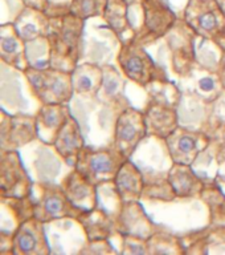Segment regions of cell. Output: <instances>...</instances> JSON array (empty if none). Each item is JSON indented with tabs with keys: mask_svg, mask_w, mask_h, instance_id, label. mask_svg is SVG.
Listing matches in <instances>:
<instances>
[{
	"mask_svg": "<svg viewBox=\"0 0 225 255\" xmlns=\"http://www.w3.org/2000/svg\"><path fill=\"white\" fill-rule=\"evenodd\" d=\"M210 138L224 139L225 137V91L218 99L211 101L208 124L204 130Z\"/></svg>",
	"mask_w": 225,
	"mask_h": 255,
	"instance_id": "45",
	"label": "cell"
},
{
	"mask_svg": "<svg viewBox=\"0 0 225 255\" xmlns=\"http://www.w3.org/2000/svg\"><path fill=\"white\" fill-rule=\"evenodd\" d=\"M218 75L220 77V81H222L223 87L225 89V51L223 53V57L220 60V64H219V68H218Z\"/></svg>",
	"mask_w": 225,
	"mask_h": 255,
	"instance_id": "55",
	"label": "cell"
},
{
	"mask_svg": "<svg viewBox=\"0 0 225 255\" xmlns=\"http://www.w3.org/2000/svg\"><path fill=\"white\" fill-rule=\"evenodd\" d=\"M141 202L156 226L180 238L211 225L210 209L202 197L141 199Z\"/></svg>",
	"mask_w": 225,
	"mask_h": 255,
	"instance_id": "1",
	"label": "cell"
},
{
	"mask_svg": "<svg viewBox=\"0 0 225 255\" xmlns=\"http://www.w3.org/2000/svg\"><path fill=\"white\" fill-rule=\"evenodd\" d=\"M114 181L125 203L138 202L142 199L145 177L141 169L130 158L126 159L121 166Z\"/></svg>",
	"mask_w": 225,
	"mask_h": 255,
	"instance_id": "32",
	"label": "cell"
},
{
	"mask_svg": "<svg viewBox=\"0 0 225 255\" xmlns=\"http://www.w3.org/2000/svg\"><path fill=\"white\" fill-rule=\"evenodd\" d=\"M75 95L97 96L103 81V69L93 63H79L72 72Z\"/></svg>",
	"mask_w": 225,
	"mask_h": 255,
	"instance_id": "34",
	"label": "cell"
},
{
	"mask_svg": "<svg viewBox=\"0 0 225 255\" xmlns=\"http://www.w3.org/2000/svg\"><path fill=\"white\" fill-rule=\"evenodd\" d=\"M202 199L210 209L211 226L225 227V191L218 182L207 183Z\"/></svg>",
	"mask_w": 225,
	"mask_h": 255,
	"instance_id": "39",
	"label": "cell"
},
{
	"mask_svg": "<svg viewBox=\"0 0 225 255\" xmlns=\"http://www.w3.org/2000/svg\"><path fill=\"white\" fill-rule=\"evenodd\" d=\"M25 7L35 8V9H40V11H44L47 9L48 7V0H23Z\"/></svg>",
	"mask_w": 225,
	"mask_h": 255,
	"instance_id": "54",
	"label": "cell"
},
{
	"mask_svg": "<svg viewBox=\"0 0 225 255\" xmlns=\"http://www.w3.org/2000/svg\"><path fill=\"white\" fill-rule=\"evenodd\" d=\"M222 143L223 139L211 138L208 146L198 155V158L191 165L206 185L216 182L219 171V150Z\"/></svg>",
	"mask_w": 225,
	"mask_h": 255,
	"instance_id": "38",
	"label": "cell"
},
{
	"mask_svg": "<svg viewBox=\"0 0 225 255\" xmlns=\"http://www.w3.org/2000/svg\"><path fill=\"white\" fill-rule=\"evenodd\" d=\"M145 31L135 37L143 47H150L170 32L179 16L170 5V0H143Z\"/></svg>",
	"mask_w": 225,
	"mask_h": 255,
	"instance_id": "15",
	"label": "cell"
},
{
	"mask_svg": "<svg viewBox=\"0 0 225 255\" xmlns=\"http://www.w3.org/2000/svg\"><path fill=\"white\" fill-rule=\"evenodd\" d=\"M147 247H149V254L151 255L186 254L182 238L160 227H158V230L147 239Z\"/></svg>",
	"mask_w": 225,
	"mask_h": 255,
	"instance_id": "40",
	"label": "cell"
},
{
	"mask_svg": "<svg viewBox=\"0 0 225 255\" xmlns=\"http://www.w3.org/2000/svg\"><path fill=\"white\" fill-rule=\"evenodd\" d=\"M78 219L85 227L89 241L109 239L115 231L114 219L98 207H95L93 210L83 211Z\"/></svg>",
	"mask_w": 225,
	"mask_h": 255,
	"instance_id": "37",
	"label": "cell"
},
{
	"mask_svg": "<svg viewBox=\"0 0 225 255\" xmlns=\"http://www.w3.org/2000/svg\"><path fill=\"white\" fill-rule=\"evenodd\" d=\"M19 151L33 182L60 185L64 177L73 169L53 143L45 142L41 138L33 139Z\"/></svg>",
	"mask_w": 225,
	"mask_h": 255,
	"instance_id": "5",
	"label": "cell"
},
{
	"mask_svg": "<svg viewBox=\"0 0 225 255\" xmlns=\"http://www.w3.org/2000/svg\"><path fill=\"white\" fill-rule=\"evenodd\" d=\"M129 5H131V4H141L143 3V0H125Z\"/></svg>",
	"mask_w": 225,
	"mask_h": 255,
	"instance_id": "56",
	"label": "cell"
},
{
	"mask_svg": "<svg viewBox=\"0 0 225 255\" xmlns=\"http://www.w3.org/2000/svg\"><path fill=\"white\" fill-rule=\"evenodd\" d=\"M186 254H225V227L208 226L182 237Z\"/></svg>",
	"mask_w": 225,
	"mask_h": 255,
	"instance_id": "26",
	"label": "cell"
},
{
	"mask_svg": "<svg viewBox=\"0 0 225 255\" xmlns=\"http://www.w3.org/2000/svg\"><path fill=\"white\" fill-rule=\"evenodd\" d=\"M71 115V108L67 104H43L36 115L39 138L48 143H53Z\"/></svg>",
	"mask_w": 225,
	"mask_h": 255,
	"instance_id": "30",
	"label": "cell"
},
{
	"mask_svg": "<svg viewBox=\"0 0 225 255\" xmlns=\"http://www.w3.org/2000/svg\"><path fill=\"white\" fill-rule=\"evenodd\" d=\"M25 75L43 104H67L75 96L72 73L59 71L55 68L36 69L27 68Z\"/></svg>",
	"mask_w": 225,
	"mask_h": 255,
	"instance_id": "12",
	"label": "cell"
},
{
	"mask_svg": "<svg viewBox=\"0 0 225 255\" xmlns=\"http://www.w3.org/2000/svg\"><path fill=\"white\" fill-rule=\"evenodd\" d=\"M118 68L127 79L141 87H147L156 80H168L170 76L150 55V52L135 40L123 43L118 56Z\"/></svg>",
	"mask_w": 225,
	"mask_h": 255,
	"instance_id": "8",
	"label": "cell"
},
{
	"mask_svg": "<svg viewBox=\"0 0 225 255\" xmlns=\"http://www.w3.org/2000/svg\"><path fill=\"white\" fill-rule=\"evenodd\" d=\"M130 159L141 169L145 183L168 179L171 167L175 163L166 139L149 134L139 142Z\"/></svg>",
	"mask_w": 225,
	"mask_h": 255,
	"instance_id": "9",
	"label": "cell"
},
{
	"mask_svg": "<svg viewBox=\"0 0 225 255\" xmlns=\"http://www.w3.org/2000/svg\"><path fill=\"white\" fill-rule=\"evenodd\" d=\"M168 181L174 187L176 195L182 198L202 197L206 187L204 181L196 174L192 166L184 163H174L168 174Z\"/></svg>",
	"mask_w": 225,
	"mask_h": 255,
	"instance_id": "33",
	"label": "cell"
},
{
	"mask_svg": "<svg viewBox=\"0 0 225 255\" xmlns=\"http://www.w3.org/2000/svg\"><path fill=\"white\" fill-rule=\"evenodd\" d=\"M72 0H48V7L45 9L49 17H57V16L71 13Z\"/></svg>",
	"mask_w": 225,
	"mask_h": 255,
	"instance_id": "51",
	"label": "cell"
},
{
	"mask_svg": "<svg viewBox=\"0 0 225 255\" xmlns=\"http://www.w3.org/2000/svg\"><path fill=\"white\" fill-rule=\"evenodd\" d=\"M27 59L29 67L36 69L51 68V43L47 36H40L37 39L25 43Z\"/></svg>",
	"mask_w": 225,
	"mask_h": 255,
	"instance_id": "44",
	"label": "cell"
},
{
	"mask_svg": "<svg viewBox=\"0 0 225 255\" xmlns=\"http://www.w3.org/2000/svg\"><path fill=\"white\" fill-rule=\"evenodd\" d=\"M122 45V40L119 39V36L111 29L103 17L86 20L79 63L98 64L101 67H118V56Z\"/></svg>",
	"mask_w": 225,
	"mask_h": 255,
	"instance_id": "6",
	"label": "cell"
},
{
	"mask_svg": "<svg viewBox=\"0 0 225 255\" xmlns=\"http://www.w3.org/2000/svg\"><path fill=\"white\" fill-rule=\"evenodd\" d=\"M176 84L182 91L191 92L206 101H214L225 91L218 72L210 71L199 64H195L190 75L178 80Z\"/></svg>",
	"mask_w": 225,
	"mask_h": 255,
	"instance_id": "22",
	"label": "cell"
},
{
	"mask_svg": "<svg viewBox=\"0 0 225 255\" xmlns=\"http://www.w3.org/2000/svg\"><path fill=\"white\" fill-rule=\"evenodd\" d=\"M166 142L175 163L192 165L198 155L208 146L211 138L203 131L179 127L167 137Z\"/></svg>",
	"mask_w": 225,
	"mask_h": 255,
	"instance_id": "19",
	"label": "cell"
},
{
	"mask_svg": "<svg viewBox=\"0 0 225 255\" xmlns=\"http://www.w3.org/2000/svg\"><path fill=\"white\" fill-rule=\"evenodd\" d=\"M107 0H72L71 12L82 20L102 17L106 9Z\"/></svg>",
	"mask_w": 225,
	"mask_h": 255,
	"instance_id": "46",
	"label": "cell"
},
{
	"mask_svg": "<svg viewBox=\"0 0 225 255\" xmlns=\"http://www.w3.org/2000/svg\"><path fill=\"white\" fill-rule=\"evenodd\" d=\"M129 8L130 5L125 0H107L106 9L102 16L122 43H129L135 39V32L129 17Z\"/></svg>",
	"mask_w": 225,
	"mask_h": 255,
	"instance_id": "36",
	"label": "cell"
},
{
	"mask_svg": "<svg viewBox=\"0 0 225 255\" xmlns=\"http://www.w3.org/2000/svg\"><path fill=\"white\" fill-rule=\"evenodd\" d=\"M122 254H149L147 239L134 237V235L123 234Z\"/></svg>",
	"mask_w": 225,
	"mask_h": 255,
	"instance_id": "49",
	"label": "cell"
},
{
	"mask_svg": "<svg viewBox=\"0 0 225 255\" xmlns=\"http://www.w3.org/2000/svg\"><path fill=\"white\" fill-rule=\"evenodd\" d=\"M36 138V116L9 115L0 109V151L19 150Z\"/></svg>",
	"mask_w": 225,
	"mask_h": 255,
	"instance_id": "17",
	"label": "cell"
},
{
	"mask_svg": "<svg viewBox=\"0 0 225 255\" xmlns=\"http://www.w3.org/2000/svg\"><path fill=\"white\" fill-rule=\"evenodd\" d=\"M16 31L23 37V40L31 41L40 36H47L49 31V16L44 11L35 8L25 7L24 11L13 21Z\"/></svg>",
	"mask_w": 225,
	"mask_h": 255,
	"instance_id": "35",
	"label": "cell"
},
{
	"mask_svg": "<svg viewBox=\"0 0 225 255\" xmlns=\"http://www.w3.org/2000/svg\"><path fill=\"white\" fill-rule=\"evenodd\" d=\"M103 81L97 97L105 103L110 104L114 108L123 112L130 108V103L126 96V87L129 79L123 72L115 65H103Z\"/></svg>",
	"mask_w": 225,
	"mask_h": 255,
	"instance_id": "25",
	"label": "cell"
},
{
	"mask_svg": "<svg viewBox=\"0 0 225 255\" xmlns=\"http://www.w3.org/2000/svg\"><path fill=\"white\" fill-rule=\"evenodd\" d=\"M53 145L59 150V153L63 155L71 166L75 167L77 159H78L79 151L85 146V138H83L82 130L77 120L73 116H69L67 123L64 124L61 130L53 141Z\"/></svg>",
	"mask_w": 225,
	"mask_h": 255,
	"instance_id": "31",
	"label": "cell"
},
{
	"mask_svg": "<svg viewBox=\"0 0 225 255\" xmlns=\"http://www.w3.org/2000/svg\"><path fill=\"white\" fill-rule=\"evenodd\" d=\"M69 108L72 116L81 127L85 145L93 147L113 145L115 124L122 112L97 96L75 95Z\"/></svg>",
	"mask_w": 225,
	"mask_h": 255,
	"instance_id": "2",
	"label": "cell"
},
{
	"mask_svg": "<svg viewBox=\"0 0 225 255\" xmlns=\"http://www.w3.org/2000/svg\"><path fill=\"white\" fill-rule=\"evenodd\" d=\"M83 254H118L109 239H97L90 241Z\"/></svg>",
	"mask_w": 225,
	"mask_h": 255,
	"instance_id": "50",
	"label": "cell"
},
{
	"mask_svg": "<svg viewBox=\"0 0 225 255\" xmlns=\"http://www.w3.org/2000/svg\"><path fill=\"white\" fill-rule=\"evenodd\" d=\"M0 254H13V234L0 231Z\"/></svg>",
	"mask_w": 225,
	"mask_h": 255,
	"instance_id": "52",
	"label": "cell"
},
{
	"mask_svg": "<svg viewBox=\"0 0 225 255\" xmlns=\"http://www.w3.org/2000/svg\"><path fill=\"white\" fill-rule=\"evenodd\" d=\"M150 97V103L164 104L178 109L182 99V89L174 80H156L146 87Z\"/></svg>",
	"mask_w": 225,
	"mask_h": 255,
	"instance_id": "41",
	"label": "cell"
},
{
	"mask_svg": "<svg viewBox=\"0 0 225 255\" xmlns=\"http://www.w3.org/2000/svg\"><path fill=\"white\" fill-rule=\"evenodd\" d=\"M65 194L79 210L89 211L97 207V185L75 167H73L61 181Z\"/></svg>",
	"mask_w": 225,
	"mask_h": 255,
	"instance_id": "24",
	"label": "cell"
},
{
	"mask_svg": "<svg viewBox=\"0 0 225 255\" xmlns=\"http://www.w3.org/2000/svg\"><path fill=\"white\" fill-rule=\"evenodd\" d=\"M210 105L211 101H206L191 92L182 91V99L178 105L179 127L204 133L208 124Z\"/></svg>",
	"mask_w": 225,
	"mask_h": 255,
	"instance_id": "27",
	"label": "cell"
},
{
	"mask_svg": "<svg viewBox=\"0 0 225 255\" xmlns=\"http://www.w3.org/2000/svg\"><path fill=\"white\" fill-rule=\"evenodd\" d=\"M36 202L28 197L0 195V231L15 233L23 222L35 217Z\"/></svg>",
	"mask_w": 225,
	"mask_h": 255,
	"instance_id": "23",
	"label": "cell"
},
{
	"mask_svg": "<svg viewBox=\"0 0 225 255\" xmlns=\"http://www.w3.org/2000/svg\"><path fill=\"white\" fill-rule=\"evenodd\" d=\"M146 135L147 127L143 112L130 107L125 109L117 120L113 145L127 158H130L139 142Z\"/></svg>",
	"mask_w": 225,
	"mask_h": 255,
	"instance_id": "18",
	"label": "cell"
},
{
	"mask_svg": "<svg viewBox=\"0 0 225 255\" xmlns=\"http://www.w3.org/2000/svg\"><path fill=\"white\" fill-rule=\"evenodd\" d=\"M178 195L168 179L159 181V182L145 183L142 199H164L167 201V199H174Z\"/></svg>",
	"mask_w": 225,
	"mask_h": 255,
	"instance_id": "47",
	"label": "cell"
},
{
	"mask_svg": "<svg viewBox=\"0 0 225 255\" xmlns=\"http://www.w3.org/2000/svg\"><path fill=\"white\" fill-rule=\"evenodd\" d=\"M146 121L147 134L166 139L179 128L178 109L164 104L149 103L143 112Z\"/></svg>",
	"mask_w": 225,
	"mask_h": 255,
	"instance_id": "29",
	"label": "cell"
},
{
	"mask_svg": "<svg viewBox=\"0 0 225 255\" xmlns=\"http://www.w3.org/2000/svg\"><path fill=\"white\" fill-rule=\"evenodd\" d=\"M218 3H219V5L222 7L223 12H224V13H225V0H218Z\"/></svg>",
	"mask_w": 225,
	"mask_h": 255,
	"instance_id": "57",
	"label": "cell"
},
{
	"mask_svg": "<svg viewBox=\"0 0 225 255\" xmlns=\"http://www.w3.org/2000/svg\"><path fill=\"white\" fill-rule=\"evenodd\" d=\"M220 187H222V186H220ZM222 189H223V190H224V191H225V187H222Z\"/></svg>",
	"mask_w": 225,
	"mask_h": 255,
	"instance_id": "58",
	"label": "cell"
},
{
	"mask_svg": "<svg viewBox=\"0 0 225 255\" xmlns=\"http://www.w3.org/2000/svg\"><path fill=\"white\" fill-rule=\"evenodd\" d=\"M216 182L222 187H225V141L223 139L222 146L219 150V171Z\"/></svg>",
	"mask_w": 225,
	"mask_h": 255,
	"instance_id": "53",
	"label": "cell"
},
{
	"mask_svg": "<svg viewBox=\"0 0 225 255\" xmlns=\"http://www.w3.org/2000/svg\"><path fill=\"white\" fill-rule=\"evenodd\" d=\"M31 197L36 202L35 217L44 223L65 217L78 218L83 213L69 201L61 185L57 183L33 182Z\"/></svg>",
	"mask_w": 225,
	"mask_h": 255,
	"instance_id": "14",
	"label": "cell"
},
{
	"mask_svg": "<svg viewBox=\"0 0 225 255\" xmlns=\"http://www.w3.org/2000/svg\"><path fill=\"white\" fill-rule=\"evenodd\" d=\"M114 227L121 234L134 235L143 239H149L158 230V226L150 218L141 201L123 203L122 211L114 221Z\"/></svg>",
	"mask_w": 225,
	"mask_h": 255,
	"instance_id": "21",
	"label": "cell"
},
{
	"mask_svg": "<svg viewBox=\"0 0 225 255\" xmlns=\"http://www.w3.org/2000/svg\"><path fill=\"white\" fill-rule=\"evenodd\" d=\"M41 107L25 71L0 61V109L9 115L36 116Z\"/></svg>",
	"mask_w": 225,
	"mask_h": 255,
	"instance_id": "4",
	"label": "cell"
},
{
	"mask_svg": "<svg viewBox=\"0 0 225 255\" xmlns=\"http://www.w3.org/2000/svg\"><path fill=\"white\" fill-rule=\"evenodd\" d=\"M25 4L23 0H1V16L0 24L13 23L17 16L24 11Z\"/></svg>",
	"mask_w": 225,
	"mask_h": 255,
	"instance_id": "48",
	"label": "cell"
},
{
	"mask_svg": "<svg viewBox=\"0 0 225 255\" xmlns=\"http://www.w3.org/2000/svg\"><path fill=\"white\" fill-rule=\"evenodd\" d=\"M85 20L73 13L49 17L48 39L51 43V68L64 72L75 71L82 52Z\"/></svg>",
	"mask_w": 225,
	"mask_h": 255,
	"instance_id": "3",
	"label": "cell"
},
{
	"mask_svg": "<svg viewBox=\"0 0 225 255\" xmlns=\"http://www.w3.org/2000/svg\"><path fill=\"white\" fill-rule=\"evenodd\" d=\"M123 203L125 202L119 194L114 179L97 185V207L110 215L114 221L122 211Z\"/></svg>",
	"mask_w": 225,
	"mask_h": 255,
	"instance_id": "42",
	"label": "cell"
},
{
	"mask_svg": "<svg viewBox=\"0 0 225 255\" xmlns=\"http://www.w3.org/2000/svg\"><path fill=\"white\" fill-rule=\"evenodd\" d=\"M0 61L23 71L29 68L25 41L13 23L0 24Z\"/></svg>",
	"mask_w": 225,
	"mask_h": 255,
	"instance_id": "28",
	"label": "cell"
},
{
	"mask_svg": "<svg viewBox=\"0 0 225 255\" xmlns=\"http://www.w3.org/2000/svg\"><path fill=\"white\" fill-rule=\"evenodd\" d=\"M15 255H49L51 246L45 233V223L39 218L28 219L13 233Z\"/></svg>",
	"mask_w": 225,
	"mask_h": 255,
	"instance_id": "20",
	"label": "cell"
},
{
	"mask_svg": "<svg viewBox=\"0 0 225 255\" xmlns=\"http://www.w3.org/2000/svg\"><path fill=\"white\" fill-rule=\"evenodd\" d=\"M45 233L51 246V254H83V250L90 242L81 221L75 217L45 222Z\"/></svg>",
	"mask_w": 225,
	"mask_h": 255,
	"instance_id": "13",
	"label": "cell"
},
{
	"mask_svg": "<svg viewBox=\"0 0 225 255\" xmlns=\"http://www.w3.org/2000/svg\"><path fill=\"white\" fill-rule=\"evenodd\" d=\"M182 17L196 35L212 40L225 51V13L218 0H187Z\"/></svg>",
	"mask_w": 225,
	"mask_h": 255,
	"instance_id": "7",
	"label": "cell"
},
{
	"mask_svg": "<svg viewBox=\"0 0 225 255\" xmlns=\"http://www.w3.org/2000/svg\"><path fill=\"white\" fill-rule=\"evenodd\" d=\"M223 53H224V49L219 44H216L212 40L196 36V41H195L196 64L202 65L203 68L210 69V71L218 72Z\"/></svg>",
	"mask_w": 225,
	"mask_h": 255,
	"instance_id": "43",
	"label": "cell"
},
{
	"mask_svg": "<svg viewBox=\"0 0 225 255\" xmlns=\"http://www.w3.org/2000/svg\"><path fill=\"white\" fill-rule=\"evenodd\" d=\"M196 36L198 35L186 23V20L179 17L174 27L163 37L168 51V71L178 80L190 75V72L196 64Z\"/></svg>",
	"mask_w": 225,
	"mask_h": 255,
	"instance_id": "11",
	"label": "cell"
},
{
	"mask_svg": "<svg viewBox=\"0 0 225 255\" xmlns=\"http://www.w3.org/2000/svg\"><path fill=\"white\" fill-rule=\"evenodd\" d=\"M129 159L125 154L114 146L93 147L85 146L79 151L78 159L75 162V169L82 173L93 183L113 181L118 174L119 169L125 161Z\"/></svg>",
	"mask_w": 225,
	"mask_h": 255,
	"instance_id": "10",
	"label": "cell"
},
{
	"mask_svg": "<svg viewBox=\"0 0 225 255\" xmlns=\"http://www.w3.org/2000/svg\"><path fill=\"white\" fill-rule=\"evenodd\" d=\"M33 181L24 165L19 150L0 151V195L28 197Z\"/></svg>",
	"mask_w": 225,
	"mask_h": 255,
	"instance_id": "16",
	"label": "cell"
}]
</instances>
